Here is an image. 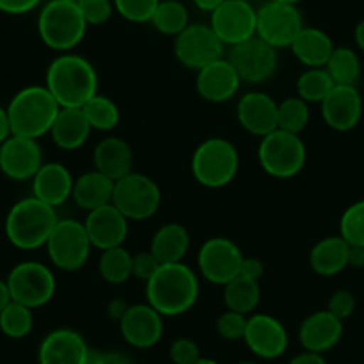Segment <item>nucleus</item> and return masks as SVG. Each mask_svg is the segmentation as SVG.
<instances>
[{
  "label": "nucleus",
  "instance_id": "obj_53",
  "mask_svg": "<svg viewBox=\"0 0 364 364\" xmlns=\"http://www.w3.org/2000/svg\"><path fill=\"white\" fill-rule=\"evenodd\" d=\"M11 124H9V117L8 111L4 107H0V145L6 141V139L11 136Z\"/></svg>",
  "mask_w": 364,
  "mask_h": 364
},
{
  "label": "nucleus",
  "instance_id": "obj_59",
  "mask_svg": "<svg viewBox=\"0 0 364 364\" xmlns=\"http://www.w3.org/2000/svg\"><path fill=\"white\" fill-rule=\"evenodd\" d=\"M240 364H259V363H252V360H247V363H240Z\"/></svg>",
  "mask_w": 364,
  "mask_h": 364
},
{
  "label": "nucleus",
  "instance_id": "obj_47",
  "mask_svg": "<svg viewBox=\"0 0 364 364\" xmlns=\"http://www.w3.org/2000/svg\"><path fill=\"white\" fill-rule=\"evenodd\" d=\"M43 0H0V13L6 15H27V13L34 11Z\"/></svg>",
  "mask_w": 364,
  "mask_h": 364
},
{
  "label": "nucleus",
  "instance_id": "obj_13",
  "mask_svg": "<svg viewBox=\"0 0 364 364\" xmlns=\"http://www.w3.org/2000/svg\"><path fill=\"white\" fill-rule=\"evenodd\" d=\"M243 252L232 240L215 236L200 245L197 254V266L202 277L215 286H225L240 275Z\"/></svg>",
  "mask_w": 364,
  "mask_h": 364
},
{
  "label": "nucleus",
  "instance_id": "obj_54",
  "mask_svg": "<svg viewBox=\"0 0 364 364\" xmlns=\"http://www.w3.org/2000/svg\"><path fill=\"white\" fill-rule=\"evenodd\" d=\"M223 2H225V0H193L195 8L200 9L202 13H209V15H211V13H215L216 9L223 4Z\"/></svg>",
  "mask_w": 364,
  "mask_h": 364
},
{
  "label": "nucleus",
  "instance_id": "obj_19",
  "mask_svg": "<svg viewBox=\"0 0 364 364\" xmlns=\"http://www.w3.org/2000/svg\"><path fill=\"white\" fill-rule=\"evenodd\" d=\"M325 125L336 132H348L359 125L363 117V97L357 86L334 84L328 95L320 102Z\"/></svg>",
  "mask_w": 364,
  "mask_h": 364
},
{
  "label": "nucleus",
  "instance_id": "obj_5",
  "mask_svg": "<svg viewBox=\"0 0 364 364\" xmlns=\"http://www.w3.org/2000/svg\"><path fill=\"white\" fill-rule=\"evenodd\" d=\"M87 23L77 2L48 0L38 16L40 40L50 50L66 54L82 43Z\"/></svg>",
  "mask_w": 364,
  "mask_h": 364
},
{
  "label": "nucleus",
  "instance_id": "obj_15",
  "mask_svg": "<svg viewBox=\"0 0 364 364\" xmlns=\"http://www.w3.org/2000/svg\"><path fill=\"white\" fill-rule=\"evenodd\" d=\"M209 26L225 47H236L255 36L257 8L248 0H225L211 13Z\"/></svg>",
  "mask_w": 364,
  "mask_h": 364
},
{
  "label": "nucleus",
  "instance_id": "obj_11",
  "mask_svg": "<svg viewBox=\"0 0 364 364\" xmlns=\"http://www.w3.org/2000/svg\"><path fill=\"white\" fill-rule=\"evenodd\" d=\"M304 29L302 13L296 6L282 4L266 0L257 8V27L255 36L268 43L269 47L289 48L296 34Z\"/></svg>",
  "mask_w": 364,
  "mask_h": 364
},
{
  "label": "nucleus",
  "instance_id": "obj_22",
  "mask_svg": "<svg viewBox=\"0 0 364 364\" xmlns=\"http://www.w3.org/2000/svg\"><path fill=\"white\" fill-rule=\"evenodd\" d=\"M240 86V75L225 55L198 70L195 80L197 93L209 104L229 102L237 95Z\"/></svg>",
  "mask_w": 364,
  "mask_h": 364
},
{
  "label": "nucleus",
  "instance_id": "obj_2",
  "mask_svg": "<svg viewBox=\"0 0 364 364\" xmlns=\"http://www.w3.org/2000/svg\"><path fill=\"white\" fill-rule=\"evenodd\" d=\"M45 87L61 107H79L99 93L95 66L84 55L66 52L55 55L45 73Z\"/></svg>",
  "mask_w": 364,
  "mask_h": 364
},
{
  "label": "nucleus",
  "instance_id": "obj_46",
  "mask_svg": "<svg viewBox=\"0 0 364 364\" xmlns=\"http://www.w3.org/2000/svg\"><path fill=\"white\" fill-rule=\"evenodd\" d=\"M159 266L161 262L154 257V254L150 250L132 254V277L139 279V281H149Z\"/></svg>",
  "mask_w": 364,
  "mask_h": 364
},
{
  "label": "nucleus",
  "instance_id": "obj_7",
  "mask_svg": "<svg viewBox=\"0 0 364 364\" xmlns=\"http://www.w3.org/2000/svg\"><path fill=\"white\" fill-rule=\"evenodd\" d=\"M257 161L266 175L273 178H293L307 163V149L300 134L275 129L261 138Z\"/></svg>",
  "mask_w": 364,
  "mask_h": 364
},
{
  "label": "nucleus",
  "instance_id": "obj_12",
  "mask_svg": "<svg viewBox=\"0 0 364 364\" xmlns=\"http://www.w3.org/2000/svg\"><path fill=\"white\" fill-rule=\"evenodd\" d=\"M173 54L182 66L198 72L209 63L222 59L225 55V45L209 23H190L173 38Z\"/></svg>",
  "mask_w": 364,
  "mask_h": 364
},
{
  "label": "nucleus",
  "instance_id": "obj_51",
  "mask_svg": "<svg viewBox=\"0 0 364 364\" xmlns=\"http://www.w3.org/2000/svg\"><path fill=\"white\" fill-rule=\"evenodd\" d=\"M129 304L122 299H114L107 304V316L113 318L114 321H120V318L124 316L125 311H127Z\"/></svg>",
  "mask_w": 364,
  "mask_h": 364
},
{
  "label": "nucleus",
  "instance_id": "obj_57",
  "mask_svg": "<svg viewBox=\"0 0 364 364\" xmlns=\"http://www.w3.org/2000/svg\"><path fill=\"white\" fill-rule=\"evenodd\" d=\"M195 364H220V363L215 359H208V357H200V359H198Z\"/></svg>",
  "mask_w": 364,
  "mask_h": 364
},
{
  "label": "nucleus",
  "instance_id": "obj_41",
  "mask_svg": "<svg viewBox=\"0 0 364 364\" xmlns=\"http://www.w3.org/2000/svg\"><path fill=\"white\" fill-rule=\"evenodd\" d=\"M161 0H113L114 11L131 23H150Z\"/></svg>",
  "mask_w": 364,
  "mask_h": 364
},
{
  "label": "nucleus",
  "instance_id": "obj_58",
  "mask_svg": "<svg viewBox=\"0 0 364 364\" xmlns=\"http://www.w3.org/2000/svg\"><path fill=\"white\" fill-rule=\"evenodd\" d=\"M273 2H282V4H293V6H299L302 0H273Z\"/></svg>",
  "mask_w": 364,
  "mask_h": 364
},
{
  "label": "nucleus",
  "instance_id": "obj_35",
  "mask_svg": "<svg viewBox=\"0 0 364 364\" xmlns=\"http://www.w3.org/2000/svg\"><path fill=\"white\" fill-rule=\"evenodd\" d=\"M82 113L93 131L111 132L120 124V109L109 97L97 93L82 106Z\"/></svg>",
  "mask_w": 364,
  "mask_h": 364
},
{
  "label": "nucleus",
  "instance_id": "obj_34",
  "mask_svg": "<svg viewBox=\"0 0 364 364\" xmlns=\"http://www.w3.org/2000/svg\"><path fill=\"white\" fill-rule=\"evenodd\" d=\"M99 273L107 284H125L132 277V254L124 247L100 252Z\"/></svg>",
  "mask_w": 364,
  "mask_h": 364
},
{
  "label": "nucleus",
  "instance_id": "obj_24",
  "mask_svg": "<svg viewBox=\"0 0 364 364\" xmlns=\"http://www.w3.org/2000/svg\"><path fill=\"white\" fill-rule=\"evenodd\" d=\"M343 338V321L327 309L304 318L299 327V341L306 352L321 353L334 348Z\"/></svg>",
  "mask_w": 364,
  "mask_h": 364
},
{
  "label": "nucleus",
  "instance_id": "obj_39",
  "mask_svg": "<svg viewBox=\"0 0 364 364\" xmlns=\"http://www.w3.org/2000/svg\"><path fill=\"white\" fill-rule=\"evenodd\" d=\"M309 104L300 97H288L279 102V129L293 134H300L309 125Z\"/></svg>",
  "mask_w": 364,
  "mask_h": 364
},
{
  "label": "nucleus",
  "instance_id": "obj_30",
  "mask_svg": "<svg viewBox=\"0 0 364 364\" xmlns=\"http://www.w3.org/2000/svg\"><path fill=\"white\" fill-rule=\"evenodd\" d=\"M190 247L191 237L186 227L171 222L164 223L154 232L149 250L161 264H170V262H182Z\"/></svg>",
  "mask_w": 364,
  "mask_h": 364
},
{
  "label": "nucleus",
  "instance_id": "obj_25",
  "mask_svg": "<svg viewBox=\"0 0 364 364\" xmlns=\"http://www.w3.org/2000/svg\"><path fill=\"white\" fill-rule=\"evenodd\" d=\"M73 175L63 163H43L33 177V197L58 209L72 198Z\"/></svg>",
  "mask_w": 364,
  "mask_h": 364
},
{
  "label": "nucleus",
  "instance_id": "obj_56",
  "mask_svg": "<svg viewBox=\"0 0 364 364\" xmlns=\"http://www.w3.org/2000/svg\"><path fill=\"white\" fill-rule=\"evenodd\" d=\"M353 38H355V45L360 52L364 54V18L360 20L355 26V31H353Z\"/></svg>",
  "mask_w": 364,
  "mask_h": 364
},
{
  "label": "nucleus",
  "instance_id": "obj_20",
  "mask_svg": "<svg viewBox=\"0 0 364 364\" xmlns=\"http://www.w3.org/2000/svg\"><path fill=\"white\" fill-rule=\"evenodd\" d=\"M241 127L255 138H264L279 129V102L264 91H248L236 106Z\"/></svg>",
  "mask_w": 364,
  "mask_h": 364
},
{
  "label": "nucleus",
  "instance_id": "obj_40",
  "mask_svg": "<svg viewBox=\"0 0 364 364\" xmlns=\"http://www.w3.org/2000/svg\"><path fill=\"white\" fill-rule=\"evenodd\" d=\"M339 236L352 247H364V198L343 211L339 218Z\"/></svg>",
  "mask_w": 364,
  "mask_h": 364
},
{
  "label": "nucleus",
  "instance_id": "obj_55",
  "mask_svg": "<svg viewBox=\"0 0 364 364\" xmlns=\"http://www.w3.org/2000/svg\"><path fill=\"white\" fill-rule=\"evenodd\" d=\"M9 302H11V293H9L8 282L0 279V311L4 309Z\"/></svg>",
  "mask_w": 364,
  "mask_h": 364
},
{
  "label": "nucleus",
  "instance_id": "obj_42",
  "mask_svg": "<svg viewBox=\"0 0 364 364\" xmlns=\"http://www.w3.org/2000/svg\"><path fill=\"white\" fill-rule=\"evenodd\" d=\"M247 318L248 316L236 313V311H223V313L216 318V334L222 339H225V341H240L245 336Z\"/></svg>",
  "mask_w": 364,
  "mask_h": 364
},
{
  "label": "nucleus",
  "instance_id": "obj_3",
  "mask_svg": "<svg viewBox=\"0 0 364 364\" xmlns=\"http://www.w3.org/2000/svg\"><path fill=\"white\" fill-rule=\"evenodd\" d=\"M58 220L55 208H50L31 195L9 209L4 223L6 237L18 250H38L47 245Z\"/></svg>",
  "mask_w": 364,
  "mask_h": 364
},
{
  "label": "nucleus",
  "instance_id": "obj_21",
  "mask_svg": "<svg viewBox=\"0 0 364 364\" xmlns=\"http://www.w3.org/2000/svg\"><path fill=\"white\" fill-rule=\"evenodd\" d=\"M82 223L91 247L102 252L107 248L124 247L131 222L113 204H107L87 213Z\"/></svg>",
  "mask_w": 364,
  "mask_h": 364
},
{
  "label": "nucleus",
  "instance_id": "obj_27",
  "mask_svg": "<svg viewBox=\"0 0 364 364\" xmlns=\"http://www.w3.org/2000/svg\"><path fill=\"white\" fill-rule=\"evenodd\" d=\"M113 190L114 181H111L109 177H106V175L100 173V171H97L93 168V170L79 175L73 181L72 200L75 202L77 208L90 213L93 209H99L111 204V200H113Z\"/></svg>",
  "mask_w": 364,
  "mask_h": 364
},
{
  "label": "nucleus",
  "instance_id": "obj_17",
  "mask_svg": "<svg viewBox=\"0 0 364 364\" xmlns=\"http://www.w3.org/2000/svg\"><path fill=\"white\" fill-rule=\"evenodd\" d=\"M43 163V150L38 139L11 134L0 145V171L11 181H33Z\"/></svg>",
  "mask_w": 364,
  "mask_h": 364
},
{
  "label": "nucleus",
  "instance_id": "obj_14",
  "mask_svg": "<svg viewBox=\"0 0 364 364\" xmlns=\"http://www.w3.org/2000/svg\"><path fill=\"white\" fill-rule=\"evenodd\" d=\"M225 58L234 66L241 82L254 84V86L272 79L279 68V50L269 47L257 36L236 47H230Z\"/></svg>",
  "mask_w": 364,
  "mask_h": 364
},
{
  "label": "nucleus",
  "instance_id": "obj_60",
  "mask_svg": "<svg viewBox=\"0 0 364 364\" xmlns=\"http://www.w3.org/2000/svg\"><path fill=\"white\" fill-rule=\"evenodd\" d=\"M63 2H77V0H63Z\"/></svg>",
  "mask_w": 364,
  "mask_h": 364
},
{
  "label": "nucleus",
  "instance_id": "obj_8",
  "mask_svg": "<svg viewBox=\"0 0 364 364\" xmlns=\"http://www.w3.org/2000/svg\"><path fill=\"white\" fill-rule=\"evenodd\" d=\"M161 202H163V193L159 184L149 175L131 171L125 177L114 181L111 204L129 222H145L152 218L159 211Z\"/></svg>",
  "mask_w": 364,
  "mask_h": 364
},
{
  "label": "nucleus",
  "instance_id": "obj_48",
  "mask_svg": "<svg viewBox=\"0 0 364 364\" xmlns=\"http://www.w3.org/2000/svg\"><path fill=\"white\" fill-rule=\"evenodd\" d=\"M241 277H247L250 281H261V277L264 275V264H262L261 259L257 257H243L240 268Z\"/></svg>",
  "mask_w": 364,
  "mask_h": 364
},
{
  "label": "nucleus",
  "instance_id": "obj_50",
  "mask_svg": "<svg viewBox=\"0 0 364 364\" xmlns=\"http://www.w3.org/2000/svg\"><path fill=\"white\" fill-rule=\"evenodd\" d=\"M288 364H327L325 357L321 353H314V352H306L304 350L302 353L293 357Z\"/></svg>",
  "mask_w": 364,
  "mask_h": 364
},
{
  "label": "nucleus",
  "instance_id": "obj_36",
  "mask_svg": "<svg viewBox=\"0 0 364 364\" xmlns=\"http://www.w3.org/2000/svg\"><path fill=\"white\" fill-rule=\"evenodd\" d=\"M325 70L328 72L334 84H348L355 86L360 77V59L355 50L348 47H336L328 58Z\"/></svg>",
  "mask_w": 364,
  "mask_h": 364
},
{
  "label": "nucleus",
  "instance_id": "obj_33",
  "mask_svg": "<svg viewBox=\"0 0 364 364\" xmlns=\"http://www.w3.org/2000/svg\"><path fill=\"white\" fill-rule=\"evenodd\" d=\"M150 23L163 36H178L190 26V13L181 0H161Z\"/></svg>",
  "mask_w": 364,
  "mask_h": 364
},
{
  "label": "nucleus",
  "instance_id": "obj_6",
  "mask_svg": "<svg viewBox=\"0 0 364 364\" xmlns=\"http://www.w3.org/2000/svg\"><path fill=\"white\" fill-rule=\"evenodd\" d=\"M191 175L208 190L229 186L240 171V152L225 138H208L195 149L191 156Z\"/></svg>",
  "mask_w": 364,
  "mask_h": 364
},
{
  "label": "nucleus",
  "instance_id": "obj_1",
  "mask_svg": "<svg viewBox=\"0 0 364 364\" xmlns=\"http://www.w3.org/2000/svg\"><path fill=\"white\" fill-rule=\"evenodd\" d=\"M200 295V281L193 268L184 262L161 264L145 282L146 304L161 316L175 318L193 309Z\"/></svg>",
  "mask_w": 364,
  "mask_h": 364
},
{
  "label": "nucleus",
  "instance_id": "obj_28",
  "mask_svg": "<svg viewBox=\"0 0 364 364\" xmlns=\"http://www.w3.org/2000/svg\"><path fill=\"white\" fill-rule=\"evenodd\" d=\"M91 131L93 129L87 124L82 109H79V107H61L50 129V138L58 149L73 152V150H79L87 141Z\"/></svg>",
  "mask_w": 364,
  "mask_h": 364
},
{
  "label": "nucleus",
  "instance_id": "obj_18",
  "mask_svg": "<svg viewBox=\"0 0 364 364\" xmlns=\"http://www.w3.org/2000/svg\"><path fill=\"white\" fill-rule=\"evenodd\" d=\"M164 316H161L150 304H129L127 311L118 321V328L129 346L146 350L161 341L164 332Z\"/></svg>",
  "mask_w": 364,
  "mask_h": 364
},
{
  "label": "nucleus",
  "instance_id": "obj_49",
  "mask_svg": "<svg viewBox=\"0 0 364 364\" xmlns=\"http://www.w3.org/2000/svg\"><path fill=\"white\" fill-rule=\"evenodd\" d=\"M100 364H134L131 357L120 350H109L100 353Z\"/></svg>",
  "mask_w": 364,
  "mask_h": 364
},
{
  "label": "nucleus",
  "instance_id": "obj_26",
  "mask_svg": "<svg viewBox=\"0 0 364 364\" xmlns=\"http://www.w3.org/2000/svg\"><path fill=\"white\" fill-rule=\"evenodd\" d=\"M93 168L111 181H118L134 171V152L125 139L107 136L93 149Z\"/></svg>",
  "mask_w": 364,
  "mask_h": 364
},
{
  "label": "nucleus",
  "instance_id": "obj_38",
  "mask_svg": "<svg viewBox=\"0 0 364 364\" xmlns=\"http://www.w3.org/2000/svg\"><path fill=\"white\" fill-rule=\"evenodd\" d=\"M34 314L33 309L22 304L11 302L0 311V331L11 339H23L33 332Z\"/></svg>",
  "mask_w": 364,
  "mask_h": 364
},
{
  "label": "nucleus",
  "instance_id": "obj_37",
  "mask_svg": "<svg viewBox=\"0 0 364 364\" xmlns=\"http://www.w3.org/2000/svg\"><path fill=\"white\" fill-rule=\"evenodd\" d=\"M332 87L334 80L331 79L327 70L306 68L296 79V97L306 100L307 104H320Z\"/></svg>",
  "mask_w": 364,
  "mask_h": 364
},
{
  "label": "nucleus",
  "instance_id": "obj_10",
  "mask_svg": "<svg viewBox=\"0 0 364 364\" xmlns=\"http://www.w3.org/2000/svg\"><path fill=\"white\" fill-rule=\"evenodd\" d=\"M45 248L52 266L61 272H77L82 268L93 250L84 223L73 218L58 220Z\"/></svg>",
  "mask_w": 364,
  "mask_h": 364
},
{
  "label": "nucleus",
  "instance_id": "obj_52",
  "mask_svg": "<svg viewBox=\"0 0 364 364\" xmlns=\"http://www.w3.org/2000/svg\"><path fill=\"white\" fill-rule=\"evenodd\" d=\"M348 266H352V268H364V247H352L350 245Z\"/></svg>",
  "mask_w": 364,
  "mask_h": 364
},
{
  "label": "nucleus",
  "instance_id": "obj_4",
  "mask_svg": "<svg viewBox=\"0 0 364 364\" xmlns=\"http://www.w3.org/2000/svg\"><path fill=\"white\" fill-rule=\"evenodd\" d=\"M11 124V132L23 138L40 139L50 134L61 106L55 102L50 91L43 86H27L20 90L6 107Z\"/></svg>",
  "mask_w": 364,
  "mask_h": 364
},
{
  "label": "nucleus",
  "instance_id": "obj_23",
  "mask_svg": "<svg viewBox=\"0 0 364 364\" xmlns=\"http://www.w3.org/2000/svg\"><path fill=\"white\" fill-rule=\"evenodd\" d=\"M90 346L73 328H54L48 332L38 348L40 364H84Z\"/></svg>",
  "mask_w": 364,
  "mask_h": 364
},
{
  "label": "nucleus",
  "instance_id": "obj_16",
  "mask_svg": "<svg viewBox=\"0 0 364 364\" xmlns=\"http://www.w3.org/2000/svg\"><path fill=\"white\" fill-rule=\"evenodd\" d=\"M245 345L259 359H279L288 350L289 336L279 318L266 313H252L247 318Z\"/></svg>",
  "mask_w": 364,
  "mask_h": 364
},
{
  "label": "nucleus",
  "instance_id": "obj_31",
  "mask_svg": "<svg viewBox=\"0 0 364 364\" xmlns=\"http://www.w3.org/2000/svg\"><path fill=\"white\" fill-rule=\"evenodd\" d=\"M350 245L341 236H327L309 252V264L320 277H334L348 268Z\"/></svg>",
  "mask_w": 364,
  "mask_h": 364
},
{
  "label": "nucleus",
  "instance_id": "obj_32",
  "mask_svg": "<svg viewBox=\"0 0 364 364\" xmlns=\"http://www.w3.org/2000/svg\"><path fill=\"white\" fill-rule=\"evenodd\" d=\"M259 302H261V286L257 281L236 275L232 281L223 286V304L229 311L248 316L257 309Z\"/></svg>",
  "mask_w": 364,
  "mask_h": 364
},
{
  "label": "nucleus",
  "instance_id": "obj_45",
  "mask_svg": "<svg viewBox=\"0 0 364 364\" xmlns=\"http://www.w3.org/2000/svg\"><path fill=\"white\" fill-rule=\"evenodd\" d=\"M327 311L334 314L336 318H339L341 321H345L346 318H350L355 311V296L348 289H338L331 295L327 302Z\"/></svg>",
  "mask_w": 364,
  "mask_h": 364
},
{
  "label": "nucleus",
  "instance_id": "obj_29",
  "mask_svg": "<svg viewBox=\"0 0 364 364\" xmlns=\"http://www.w3.org/2000/svg\"><path fill=\"white\" fill-rule=\"evenodd\" d=\"M334 48L332 38L325 31L304 26V29L293 40L289 50L306 68H325Z\"/></svg>",
  "mask_w": 364,
  "mask_h": 364
},
{
  "label": "nucleus",
  "instance_id": "obj_44",
  "mask_svg": "<svg viewBox=\"0 0 364 364\" xmlns=\"http://www.w3.org/2000/svg\"><path fill=\"white\" fill-rule=\"evenodd\" d=\"M200 357V346L191 338H177L170 345V359L173 364H195Z\"/></svg>",
  "mask_w": 364,
  "mask_h": 364
},
{
  "label": "nucleus",
  "instance_id": "obj_43",
  "mask_svg": "<svg viewBox=\"0 0 364 364\" xmlns=\"http://www.w3.org/2000/svg\"><path fill=\"white\" fill-rule=\"evenodd\" d=\"M87 26H104L114 13L113 0H77Z\"/></svg>",
  "mask_w": 364,
  "mask_h": 364
},
{
  "label": "nucleus",
  "instance_id": "obj_9",
  "mask_svg": "<svg viewBox=\"0 0 364 364\" xmlns=\"http://www.w3.org/2000/svg\"><path fill=\"white\" fill-rule=\"evenodd\" d=\"M6 282L11 293V300L33 311L50 304L58 289L54 272L40 261L18 262L9 272Z\"/></svg>",
  "mask_w": 364,
  "mask_h": 364
}]
</instances>
